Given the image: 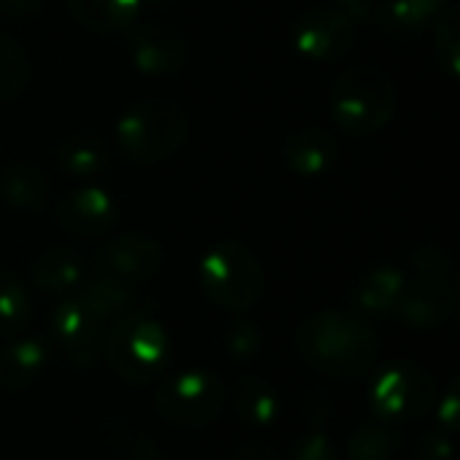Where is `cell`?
<instances>
[{
  "instance_id": "6da1fadb",
  "label": "cell",
  "mask_w": 460,
  "mask_h": 460,
  "mask_svg": "<svg viewBox=\"0 0 460 460\" xmlns=\"http://www.w3.org/2000/svg\"><path fill=\"white\" fill-rule=\"evenodd\" d=\"M296 353L318 375L334 380H358L369 375L380 356L375 329L350 313L321 310L296 329Z\"/></svg>"
},
{
  "instance_id": "7a4b0ae2",
  "label": "cell",
  "mask_w": 460,
  "mask_h": 460,
  "mask_svg": "<svg viewBox=\"0 0 460 460\" xmlns=\"http://www.w3.org/2000/svg\"><path fill=\"white\" fill-rule=\"evenodd\" d=\"M100 350L119 380L148 385L167 372L172 340L151 307H129L108 323Z\"/></svg>"
},
{
  "instance_id": "3957f363",
  "label": "cell",
  "mask_w": 460,
  "mask_h": 460,
  "mask_svg": "<svg viewBox=\"0 0 460 460\" xmlns=\"http://www.w3.org/2000/svg\"><path fill=\"white\" fill-rule=\"evenodd\" d=\"M189 140V113L167 97L129 105L116 124V146L135 164H159Z\"/></svg>"
},
{
  "instance_id": "277c9868",
  "label": "cell",
  "mask_w": 460,
  "mask_h": 460,
  "mask_svg": "<svg viewBox=\"0 0 460 460\" xmlns=\"http://www.w3.org/2000/svg\"><path fill=\"white\" fill-rule=\"evenodd\" d=\"M197 278L208 302L226 313L253 310L267 288V275L259 256L237 240L213 243L199 259Z\"/></svg>"
},
{
  "instance_id": "5b68a950",
  "label": "cell",
  "mask_w": 460,
  "mask_h": 460,
  "mask_svg": "<svg viewBox=\"0 0 460 460\" xmlns=\"http://www.w3.org/2000/svg\"><path fill=\"white\" fill-rule=\"evenodd\" d=\"M332 119L350 135H375L391 124L399 105L394 78L375 65H356L334 78Z\"/></svg>"
},
{
  "instance_id": "8992f818",
  "label": "cell",
  "mask_w": 460,
  "mask_h": 460,
  "mask_svg": "<svg viewBox=\"0 0 460 460\" xmlns=\"http://www.w3.org/2000/svg\"><path fill=\"white\" fill-rule=\"evenodd\" d=\"M226 407V385L216 372L181 369L167 375L154 396V410L162 423L183 431L213 426Z\"/></svg>"
},
{
  "instance_id": "52a82bcc",
  "label": "cell",
  "mask_w": 460,
  "mask_h": 460,
  "mask_svg": "<svg viewBox=\"0 0 460 460\" xmlns=\"http://www.w3.org/2000/svg\"><path fill=\"white\" fill-rule=\"evenodd\" d=\"M439 388L434 375L415 361H396L380 369L369 385V404L383 423H415L434 412Z\"/></svg>"
},
{
  "instance_id": "ba28073f",
  "label": "cell",
  "mask_w": 460,
  "mask_h": 460,
  "mask_svg": "<svg viewBox=\"0 0 460 460\" xmlns=\"http://www.w3.org/2000/svg\"><path fill=\"white\" fill-rule=\"evenodd\" d=\"M164 264V251L162 245L140 232H127L113 240H108L97 253H94V272L97 278L121 283L127 288L140 286L151 280Z\"/></svg>"
},
{
  "instance_id": "9c48e42d",
  "label": "cell",
  "mask_w": 460,
  "mask_h": 460,
  "mask_svg": "<svg viewBox=\"0 0 460 460\" xmlns=\"http://www.w3.org/2000/svg\"><path fill=\"white\" fill-rule=\"evenodd\" d=\"M356 35L358 27L337 5H321L299 19L294 30V46L313 62H334L353 49Z\"/></svg>"
},
{
  "instance_id": "30bf717a",
  "label": "cell",
  "mask_w": 460,
  "mask_h": 460,
  "mask_svg": "<svg viewBox=\"0 0 460 460\" xmlns=\"http://www.w3.org/2000/svg\"><path fill=\"white\" fill-rule=\"evenodd\" d=\"M49 326L57 348L73 367L89 369L97 361L105 326L78 302V296L59 302L49 318Z\"/></svg>"
},
{
  "instance_id": "8fae6325",
  "label": "cell",
  "mask_w": 460,
  "mask_h": 460,
  "mask_svg": "<svg viewBox=\"0 0 460 460\" xmlns=\"http://www.w3.org/2000/svg\"><path fill=\"white\" fill-rule=\"evenodd\" d=\"M116 218H119L116 199L102 186H81L59 197V202L54 205L57 226L81 240H94L108 234Z\"/></svg>"
},
{
  "instance_id": "7c38bea8",
  "label": "cell",
  "mask_w": 460,
  "mask_h": 460,
  "mask_svg": "<svg viewBox=\"0 0 460 460\" xmlns=\"http://www.w3.org/2000/svg\"><path fill=\"white\" fill-rule=\"evenodd\" d=\"M458 307V294L453 278H407L402 291L396 318L412 329H437L453 318Z\"/></svg>"
},
{
  "instance_id": "4fadbf2b",
  "label": "cell",
  "mask_w": 460,
  "mask_h": 460,
  "mask_svg": "<svg viewBox=\"0 0 460 460\" xmlns=\"http://www.w3.org/2000/svg\"><path fill=\"white\" fill-rule=\"evenodd\" d=\"M129 54L146 75H172L186 67L189 43L186 35L167 22H146L132 30Z\"/></svg>"
},
{
  "instance_id": "5bb4252c",
  "label": "cell",
  "mask_w": 460,
  "mask_h": 460,
  "mask_svg": "<svg viewBox=\"0 0 460 460\" xmlns=\"http://www.w3.org/2000/svg\"><path fill=\"white\" fill-rule=\"evenodd\" d=\"M49 367V348L38 337H13L0 348V391L24 394Z\"/></svg>"
},
{
  "instance_id": "9a60e30c",
  "label": "cell",
  "mask_w": 460,
  "mask_h": 460,
  "mask_svg": "<svg viewBox=\"0 0 460 460\" xmlns=\"http://www.w3.org/2000/svg\"><path fill=\"white\" fill-rule=\"evenodd\" d=\"M337 156V140L323 127H302L283 143V162L294 175L315 178L323 175Z\"/></svg>"
},
{
  "instance_id": "2e32d148",
  "label": "cell",
  "mask_w": 460,
  "mask_h": 460,
  "mask_svg": "<svg viewBox=\"0 0 460 460\" xmlns=\"http://www.w3.org/2000/svg\"><path fill=\"white\" fill-rule=\"evenodd\" d=\"M226 404L232 407L237 420L253 429H270L280 418V396L267 380L256 375L240 377L232 391H226Z\"/></svg>"
},
{
  "instance_id": "e0dca14e",
  "label": "cell",
  "mask_w": 460,
  "mask_h": 460,
  "mask_svg": "<svg viewBox=\"0 0 460 460\" xmlns=\"http://www.w3.org/2000/svg\"><path fill=\"white\" fill-rule=\"evenodd\" d=\"M75 24L97 35L129 30L143 8V0H65Z\"/></svg>"
},
{
  "instance_id": "ac0fdd59",
  "label": "cell",
  "mask_w": 460,
  "mask_h": 460,
  "mask_svg": "<svg viewBox=\"0 0 460 460\" xmlns=\"http://www.w3.org/2000/svg\"><path fill=\"white\" fill-rule=\"evenodd\" d=\"M404 286H407V272L396 267H377L361 278V283L353 291V302L361 313L372 318H391L396 315Z\"/></svg>"
},
{
  "instance_id": "d6986e66",
  "label": "cell",
  "mask_w": 460,
  "mask_h": 460,
  "mask_svg": "<svg viewBox=\"0 0 460 460\" xmlns=\"http://www.w3.org/2000/svg\"><path fill=\"white\" fill-rule=\"evenodd\" d=\"M3 199L22 213H40L49 205V178L32 162H13L0 172Z\"/></svg>"
},
{
  "instance_id": "ffe728a7",
  "label": "cell",
  "mask_w": 460,
  "mask_h": 460,
  "mask_svg": "<svg viewBox=\"0 0 460 460\" xmlns=\"http://www.w3.org/2000/svg\"><path fill=\"white\" fill-rule=\"evenodd\" d=\"M30 280L43 294H67L84 280V261L70 248H46L30 264Z\"/></svg>"
},
{
  "instance_id": "44dd1931",
  "label": "cell",
  "mask_w": 460,
  "mask_h": 460,
  "mask_svg": "<svg viewBox=\"0 0 460 460\" xmlns=\"http://www.w3.org/2000/svg\"><path fill=\"white\" fill-rule=\"evenodd\" d=\"M97 439L113 460H167V456L156 447V442L148 434L132 429L124 420L100 423Z\"/></svg>"
},
{
  "instance_id": "7402d4cb",
  "label": "cell",
  "mask_w": 460,
  "mask_h": 460,
  "mask_svg": "<svg viewBox=\"0 0 460 460\" xmlns=\"http://www.w3.org/2000/svg\"><path fill=\"white\" fill-rule=\"evenodd\" d=\"M402 450V434L383 420H364L348 439L350 460H394Z\"/></svg>"
},
{
  "instance_id": "603a6c76",
  "label": "cell",
  "mask_w": 460,
  "mask_h": 460,
  "mask_svg": "<svg viewBox=\"0 0 460 460\" xmlns=\"http://www.w3.org/2000/svg\"><path fill=\"white\" fill-rule=\"evenodd\" d=\"M57 162L73 178H97L108 167V148L94 135H73L57 148Z\"/></svg>"
},
{
  "instance_id": "cb8c5ba5",
  "label": "cell",
  "mask_w": 460,
  "mask_h": 460,
  "mask_svg": "<svg viewBox=\"0 0 460 460\" xmlns=\"http://www.w3.org/2000/svg\"><path fill=\"white\" fill-rule=\"evenodd\" d=\"M32 321V299L27 286L0 267V337H19Z\"/></svg>"
},
{
  "instance_id": "d4e9b609",
  "label": "cell",
  "mask_w": 460,
  "mask_h": 460,
  "mask_svg": "<svg viewBox=\"0 0 460 460\" xmlns=\"http://www.w3.org/2000/svg\"><path fill=\"white\" fill-rule=\"evenodd\" d=\"M78 302L108 329V323L116 315H121L124 310L132 307V288L105 280V278H97L78 294Z\"/></svg>"
},
{
  "instance_id": "484cf974",
  "label": "cell",
  "mask_w": 460,
  "mask_h": 460,
  "mask_svg": "<svg viewBox=\"0 0 460 460\" xmlns=\"http://www.w3.org/2000/svg\"><path fill=\"white\" fill-rule=\"evenodd\" d=\"M30 73L32 67L27 51L13 38L0 32V102L16 100L27 89Z\"/></svg>"
},
{
  "instance_id": "4316f807",
  "label": "cell",
  "mask_w": 460,
  "mask_h": 460,
  "mask_svg": "<svg viewBox=\"0 0 460 460\" xmlns=\"http://www.w3.org/2000/svg\"><path fill=\"white\" fill-rule=\"evenodd\" d=\"M450 0H388L383 3L380 22H388L396 30H418L439 19Z\"/></svg>"
},
{
  "instance_id": "83f0119b",
  "label": "cell",
  "mask_w": 460,
  "mask_h": 460,
  "mask_svg": "<svg viewBox=\"0 0 460 460\" xmlns=\"http://www.w3.org/2000/svg\"><path fill=\"white\" fill-rule=\"evenodd\" d=\"M224 348H226V353H229L232 361L248 364V361H253L261 353V348H264V332L259 329L256 321L240 315V318H234L226 326V332H224Z\"/></svg>"
},
{
  "instance_id": "f1b7e54d",
  "label": "cell",
  "mask_w": 460,
  "mask_h": 460,
  "mask_svg": "<svg viewBox=\"0 0 460 460\" xmlns=\"http://www.w3.org/2000/svg\"><path fill=\"white\" fill-rule=\"evenodd\" d=\"M437 57L445 65V70L458 78L460 75V22L458 8L447 5L442 16L437 19Z\"/></svg>"
},
{
  "instance_id": "f546056e",
  "label": "cell",
  "mask_w": 460,
  "mask_h": 460,
  "mask_svg": "<svg viewBox=\"0 0 460 460\" xmlns=\"http://www.w3.org/2000/svg\"><path fill=\"white\" fill-rule=\"evenodd\" d=\"M412 270L426 278H453V259L445 245L426 243L412 253Z\"/></svg>"
},
{
  "instance_id": "4dcf8cb0",
  "label": "cell",
  "mask_w": 460,
  "mask_h": 460,
  "mask_svg": "<svg viewBox=\"0 0 460 460\" xmlns=\"http://www.w3.org/2000/svg\"><path fill=\"white\" fill-rule=\"evenodd\" d=\"M291 460H340V453L323 431H307L294 442Z\"/></svg>"
},
{
  "instance_id": "1f68e13d",
  "label": "cell",
  "mask_w": 460,
  "mask_h": 460,
  "mask_svg": "<svg viewBox=\"0 0 460 460\" xmlns=\"http://www.w3.org/2000/svg\"><path fill=\"white\" fill-rule=\"evenodd\" d=\"M434 415L439 420V429H445L447 434H456L458 431L460 420V383L458 377L450 380V385L445 388L442 396H437V404H434Z\"/></svg>"
},
{
  "instance_id": "d6a6232c",
  "label": "cell",
  "mask_w": 460,
  "mask_h": 460,
  "mask_svg": "<svg viewBox=\"0 0 460 460\" xmlns=\"http://www.w3.org/2000/svg\"><path fill=\"white\" fill-rule=\"evenodd\" d=\"M453 456H456L453 434H447L445 429H434L423 434V439L415 447V460H453Z\"/></svg>"
},
{
  "instance_id": "836d02e7",
  "label": "cell",
  "mask_w": 460,
  "mask_h": 460,
  "mask_svg": "<svg viewBox=\"0 0 460 460\" xmlns=\"http://www.w3.org/2000/svg\"><path fill=\"white\" fill-rule=\"evenodd\" d=\"M337 8L358 27L383 13V0H337Z\"/></svg>"
},
{
  "instance_id": "e575fe53",
  "label": "cell",
  "mask_w": 460,
  "mask_h": 460,
  "mask_svg": "<svg viewBox=\"0 0 460 460\" xmlns=\"http://www.w3.org/2000/svg\"><path fill=\"white\" fill-rule=\"evenodd\" d=\"M43 8V0H0V16L11 22H32Z\"/></svg>"
},
{
  "instance_id": "d590c367",
  "label": "cell",
  "mask_w": 460,
  "mask_h": 460,
  "mask_svg": "<svg viewBox=\"0 0 460 460\" xmlns=\"http://www.w3.org/2000/svg\"><path fill=\"white\" fill-rule=\"evenodd\" d=\"M229 460H283L278 456V450H272L270 445H261V442H251V445H243L234 450V456Z\"/></svg>"
},
{
  "instance_id": "8d00e7d4",
  "label": "cell",
  "mask_w": 460,
  "mask_h": 460,
  "mask_svg": "<svg viewBox=\"0 0 460 460\" xmlns=\"http://www.w3.org/2000/svg\"><path fill=\"white\" fill-rule=\"evenodd\" d=\"M305 407H307V415L313 418V423H326L332 415H334V407L326 402V396L323 394H307V402H305Z\"/></svg>"
},
{
  "instance_id": "74e56055",
  "label": "cell",
  "mask_w": 460,
  "mask_h": 460,
  "mask_svg": "<svg viewBox=\"0 0 460 460\" xmlns=\"http://www.w3.org/2000/svg\"><path fill=\"white\" fill-rule=\"evenodd\" d=\"M143 3H151V5H164V3H170V0H143Z\"/></svg>"
}]
</instances>
